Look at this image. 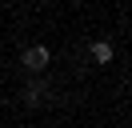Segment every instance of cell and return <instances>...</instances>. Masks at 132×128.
<instances>
[{
    "instance_id": "6da1fadb",
    "label": "cell",
    "mask_w": 132,
    "mask_h": 128,
    "mask_svg": "<svg viewBox=\"0 0 132 128\" xmlns=\"http://www.w3.org/2000/svg\"><path fill=\"white\" fill-rule=\"evenodd\" d=\"M44 64H48V48H44V44H36V48L24 52V68H28V72H40Z\"/></svg>"
},
{
    "instance_id": "7a4b0ae2",
    "label": "cell",
    "mask_w": 132,
    "mask_h": 128,
    "mask_svg": "<svg viewBox=\"0 0 132 128\" xmlns=\"http://www.w3.org/2000/svg\"><path fill=\"white\" fill-rule=\"evenodd\" d=\"M92 60L108 64V60H112V44H108V40H96V44H92Z\"/></svg>"
},
{
    "instance_id": "3957f363",
    "label": "cell",
    "mask_w": 132,
    "mask_h": 128,
    "mask_svg": "<svg viewBox=\"0 0 132 128\" xmlns=\"http://www.w3.org/2000/svg\"><path fill=\"white\" fill-rule=\"evenodd\" d=\"M40 96H44V84H28V96H24L28 104H36V100H40Z\"/></svg>"
}]
</instances>
